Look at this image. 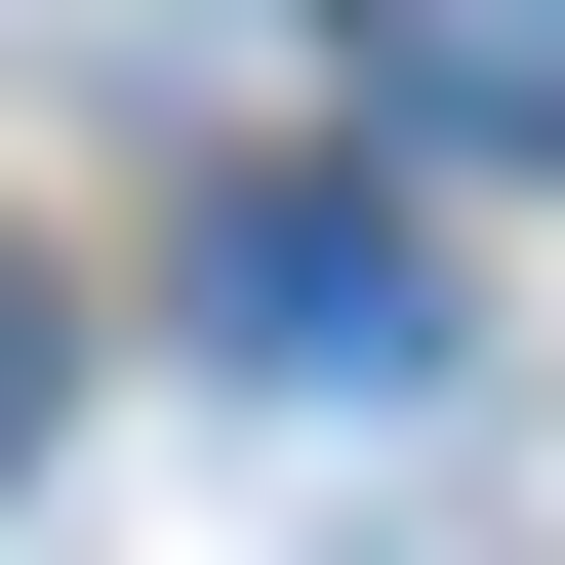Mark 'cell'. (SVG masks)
I'll return each instance as SVG.
<instances>
[{
	"label": "cell",
	"mask_w": 565,
	"mask_h": 565,
	"mask_svg": "<svg viewBox=\"0 0 565 565\" xmlns=\"http://www.w3.org/2000/svg\"><path fill=\"white\" fill-rule=\"evenodd\" d=\"M202 323H243V364H364V404L445 364V282H404L364 202H243V243H202Z\"/></svg>",
	"instance_id": "1"
},
{
	"label": "cell",
	"mask_w": 565,
	"mask_h": 565,
	"mask_svg": "<svg viewBox=\"0 0 565 565\" xmlns=\"http://www.w3.org/2000/svg\"><path fill=\"white\" fill-rule=\"evenodd\" d=\"M364 121L404 162H565V0H364Z\"/></svg>",
	"instance_id": "2"
}]
</instances>
